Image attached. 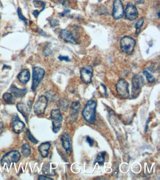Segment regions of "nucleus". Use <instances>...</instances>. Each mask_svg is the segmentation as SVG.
<instances>
[{
	"instance_id": "nucleus-1",
	"label": "nucleus",
	"mask_w": 160,
	"mask_h": 180,
	"mask_svg": "<svg viewBox=\"0 0 160 180\" xmlns=\"http://www.w3.org/2000/svg\"><path fill=\"white\" fill-rule=\"evenodd\" d=\"M96 106L95 101L89 100L85 106L82 112V115L85 121L91 124H94L96 121Z\"/></svg>"
},
{
	"instance_id": "nucleus-2",
	"label": "nucleus",
	"mask_w": 160,
	"mask_h": 180,
	"mask_svg": "<svg viewBox=\"0 0 160 180\" xmlns=\"http://www.w3.org/2000/svg\"><path fill=\"white\" fill-rule=\"evenodd\" d=\"M132 82V96L133 98H136L141 94L142 88L145 85V81L141 75L137 74L133 77Z\"/></svg>"
},
{
	"instance_id": "nucleus-3",
	"label": "nucleus",
	"mask_w": 160,
	"mask_h": 180,
	"mask_svg": "<svg viewBox=\"0 0 160 180\" xmlns=\"http://www.w3.org/2000/svg\"><path fill=\"white\" fill-rule=\"evenodd\" d=\"M136 41L133 38L129 36H125L122 38L120 41V47L124 53L131 55L133 52Z\"/></svg>"
},
{
	"instance_id": "nucleus-4",
	"label": "nucleus",
	"mask_w": 160,
	"mask_h": 180,
	"mask_svg": "<svg viewBox=\"0 0 160 180\" xmlns=\"http://www.w3.org/2000/svg\"><path fill=\"white\" fill-rule=\"evenodd\" d=\"M116 90L118 95L123 98H127L130 96L129 84L124 79L121 78L116 85Z\"/></svg>"
},
{
	"instance_id": "nucleus-5",
	"label": "nucleus",
	"mask_w": 160,
	"mask_h": 180,
	"mask_svg": "<svg viewBox=\"0 0 160 180\" xmlns=\"http://www.w3.org/2000/svg\"><path fill=\"white\" fill-rule=\"evenodd\" d=\"M45 70L40 67H35L32 71V89L34 91L44 77Z\"/></svg>"
},
{
	"instance_id": "nucleus-6",
	"label": "nucleus",
	"mask_w": 160,
	"mask_h": 180,
	"mask_svg": "<svg viewBox=\"0 0 160 180\" xmlns=\"http://www.w3.org/2000/svg\"><path fill=\"white\" fill-rule=\"evenodd\" d=\"M20 157L19 151L13 150L6 154L2 159L1 163L2 165L5 164H11L12 163H17L19 161Z\"/></svg>"
},
{
	"instance_id": "nucleus-7",
	"label": "nucleus",
	"mask_w": 160,
	"mask_h": 180,
	"mask_svg": "<svg viewBox=\"0 0 160 180\" xmlns=\"http://www.w3.org/2000/svg\"><path fill=\"white\" fill-rule=\"evenodd\" d=\"M48 99L45 96L40 97L38 100L33 107L34 112L37 115H42L45 113L48 105Z\"/></svg>"
},
{
	"instance_id": "nucleus-8",
	"label": "nucleus",
	"mask_w": 160,
	"mask_h": 180,
	"mask_svg": "<svg viewBox=\"0 0 160 180\" xmlns=\"http://www.w3.org/2000/svg\"><path fill=\"white\" fill-rule=\"evenodd\" d=\"M93 74V69L89 65L85 66L80 70V77L81 80L86 84H89L92 81Z\"/></svg>"
},
{
	"instance_id": "nucleus-9",
	"label": "nucleus",
	"mask_w": 160,
	"mask_h": 180,
	"mask_svg": "<svg viewBox=\"0 0 160 180\" xmlns=\"http://www.w3.org/2000/svg\"><path fill=\"white\" fill-rule=\"evenodd\" d=\"M124 14L123 3L121 0H115L113 3L112 16L115 19H121Z\"/></svg>"
},
{
	"instance_id": "nucleus-10",
	"label": "nucleus",
	"mask_w": 160,
	"mask_h": 180,
	"mask_svg": "<svg viewBox=\"0 0 160 180\" xmlns=\"http://www.w3.org/2000/svg\"><path fill=\"white\" fill-rule=\"evenodd\" d=\"M125 15L126 19L129 20L133 21L136 19L139 15L136 6L133 3H128L125 9Z\"/></svg>"
},
{
	"instance_id": "nucleus-11",
	"label": "nucleus",
	"mask_w": 160,
	"mask_h": 180,
	"mask_svg": "<svg viewBox=\"0 0 160 180\" xmlns=\"http://www.w3.org/2000/svg\"><path fill=\"white\" fill-rule=\"evenodd\" d=\"M12 127L14 132L17 134H20L24 130L25 125L22 121L20 120L18 115H15L12 118Z\"/></svg>"
},
{
	"instance_id": "nucleus-12",
	"label": "nucleus",
	"mask_w": 160,
	"mask_h": 180,
	"mask_svg": "<svg viewBox=\"0 0 160 180\" xmlns=\"http://www.w3.org/2000/svg\"><path fill=\"white\" fill-rule=\"evenodd\" d=\"M60 36L61 39L67 43L72 44H77V41L73 33L67 30H61L60 32Z\"/></svg>"
},
{
	"instance_id": "nucleus-13",
	"label": "nucleus",
	"mask_w": 160,
	"mask_h": 180,
	"mask_svg": "<svg viewBox=\"0 0 160 180\" xmlns=\"http://www.w3.org/2000/svg\"><path fill=\"white\" fill-rule=\"evenodd\" d=\"M18 78L22 84H27L30 79V73L28 69H23L18 75Z\"/></svg>"
},
{
	"instance_id": "nucleus-14",
	"label": "nucleus",
	"mask_w": 160,
	"mask_h": 180,
	"mask_svg": "<svg viewBox=\"0 0 160 180\" xmlns=\"http://www.w3.org/2000/svg\"><path fill=\"white\" fill-rule=\"evenodd\" d=\"M17 108L18 111L23 115V116L26 119L27 122L28 120L29 115V108L27 107V106L23 103H19L17 105Z\"/></svg>"
},
{
	"instance_id": "nucleus-15",
	"label": "nucleus",
	"mask_w": 160,
	"mask_h": 180,
	"mask_svg": "<svg viewBox=\"0 0 160 180\" xmlns=\"http://www.w3.org/2000/svg\"><path fill=\"white\" fill-rule=\"evenodd\" d=\"M51 144L49 142L43 143L39 146L38 150L40 155L43 158H47L48 155V150L50 149Z\"/></svg>"
},
{
	"instance_id": "nucleus-16",
	"label": "nucleus",
	"mask_w": 160,
	"mask_h": 180,
	"mask_svg": "<svg viewBox=\"0 0 160 180\" xmlns=\"http://www.w3.org/2000/svg\"><path fill=\"white\" fill-rule=\"evenodd\" d=\"M10 90L12 94H14L15 96L18 98H21L24 95H26L27 92V89H19L15 86H11Z\"/></svg>"
},
{
	"instance_id": "nucleus-17",
	"label": "nucleus",
	"mask_w": 160,
	"mask_h": 180,
	"mask_svg": "<svg viewBox=\"0 0 160 180\" xmlns=\"http://www.w3.org/2000/svg\"><path fill=\"white\" fill-rule=\"evenodd\" d=\"M42 172L44 174L48 175H55L56 174L55 169L52 168L49 162L45 163L42 167Z\"/></svg>"
},
{
	"instance_id": "nucleus-18",
	"label": "nucleus",
	"mask_w": 160,
	"mask_h": 180,
	"mask_svg": "<svg viewBox=\"0 0 160 180\" xmlns=\"http://www.w3.org/2000/svg\"><path fill=\"white\" fill-rule=\"evenodd\" d=\"M50 118L53 120L58 121L60 122L63 121V116L61 114L59 109H53L51 111Z\"/></svg>"
},
{
	"instance_id": "nucleus-19",
	"label": "nucleus",
	"mask_w": 160,
	"mask_h": 180,
	"mask_svg": "<svg viewBox=\"0 0 160 180\" xmlns=\"http://www.w3.org/2000/svg\"><path fill=\"white\" fill-rule=\"evenodd\" d=\"M61 142L63 147L66 151H69L70 149V142H69V136L68 134L65 133L61 137Z\"/></svg>"
},
{
	"instance_id": "nucleus-20",
	"label": "nucleus",
	"mask_w": 160,
	"mask_h": 180,
	"mask_svg": "<svg viewBox=\"0 0 160 180\" xmlns=\"http://www.w3.org/2000/svg\"><path fill=\"white\" fill-rule=\"evenodd\" d=\"M58 107L61 110L66 111L69 107V102L66 98H61L58 102Z\"/></svg>"
},
{
	"instance_id": "nucleus-21",
	"label": "nucleus",
	"mask_w": 160,
	"mask_h": 180,
	"mask_svg": "<svg viewBox=\"0 0 160 180\" xmlns=\"http://www.w3.org/2000/svg\"><path fill=\"white\" fill-rule=\"evenodd\" d=\"M72 109V116H77L80 108V103L79 101H74L71 104Z\"/></svg>"
},
{
	"instance_id": "nucleus-22",
	"label": "nucleus",
	"mask_w": 160,
	"mask_h": 180,
	"mask_svg": "<svg viewBox=\"0 0 160 180\" xmlns=\"http://www.w3.org/2000/svg\"><path fill=\"white\" fill-rule=\"evenodd\" d=\"M3 99L8 104H14L15 99L12 95L9 93H5L2 96Z\"/></svg>"
},
{
	"instance_id": "nucleus-23",
	"label": "nucleus",
	"mask_w": 160,
	"mask_h": 180,
	"mask_svg": "<svg viewBox=\"0 0 160 180\" xmlns=\"http://www.w3.org/2000/svg\"><path fill=\"white\" fill-rule=\"evenodd\" d=\"M106 153L105 152H102V153H100L99 155H98L95 161V164L97 163L100 165H103Z\"/></svg>"
},
{
	"instance_id": "nucleus-24",
	"label": "nucleus",
	"mask_w": 160,
	"mask_h": 180,
	"mask_svg": "<svg viewBox=\"0 0 160 180\" xmlns=\"http://www.w3.org/2000/svg\"><path fill=\"white\" fill-rule=\"evenodd\" d=\"M21 152L24 157H28L31 154V148L28 144H24L22 146Z\"/></svg>"
},
{
	"instance_id": "nucleus-25",
	"label": "nucleus",
	"mask_w": 160,
	"mask_h": 180,
	"mask_svg": "<svg viewBox=\"0 0 160 180\" xmlns=\"http://www.w3.org/2000/svg\"><path fill=\"white\" fill-rule=\"evenodd\" d=\"M61 122L60 121L53 120L52 122V125H53V131L54 133H57L60 130L61 126Z\"/></svg>"
},
{
	"instance_id": "nucleus-26",
	"label": "nucleus",
	"mask_w": 160,
	"mask_h": 180,
	"mask_svg": "<svg viewBox=\"0 0 160 180\" xmlns=\"http://www.w3.org/2000/svg\"><path fill=\"white\" fill-rule=\"evenodd\" d=\"M143 74L145 76V78L149 83H152L154 82V80H155L154 76L149 71L146 70H144Z\"/></svg>"
},
{
	"instance_id": "nucleus-27",
	"label": "nucleus",
	"mask_w": 160,
	"mask_h": 180,
	"mask_svg": "<svg viewBox=\"0 0 160 180\" xmlns=\"http://www.w3.org/2000/svg\"><path fill=\"white\" fill-rule=\"evenodd\" d=\"M144 19H142L138 20L137 22L136 23V24H135V27H136V35H138L140 33V32H141L142 27L143 25L144 24Z\"/></svg>"
},
{
	"instance_id": "nucleus-28",
	"label": "nucleus",
	"mask_w": 160,
	"mask_h": 180,
	"mask_svg": "<svg viewBox=\"0 0 160 180\" xmlns=\"http://www.w3.org/2000/svg\"><path fill=\"white\" fill-rule=\"evenodd\" d=\"M46 97L48 100H55L57 98V94L55 92L52 91H48L46 92Z\"/></svg>"
},
{
	"instance_id": "nucleus-29",
	"label": "nucleus",
	"mask_w": 160,
	"mask_h": 180,
	"mask_svg": "<svg viewBox=\"0 0 160 180\" xmlns=\"http://www.w3.org/2000/svg\"><path fill=\"white\" fill-rule=\"evenodd\" d=\"M27 135L28 139L30 141H31L32 142L35 144H37L38 143V140L32 135L31 133L30 132V131L29 130H27Z\"/></svg>"
},
{
	"instance_id": "nucleus-30",
	"label": "nucleus",
	"mask_w": 160,
	"mask_h": 180,
	"mask_svg": "<svg viewBox=\"0 0 160 180\" xmlns=\"http://www.w3.org/2000/svg\"><path fill=\"white\" fill-rule=\"evenodd\" d=\"M18 15H19V18L21 20L23 21L24 22L26 23L27 21V19L26 18H24V16L23 15L22 13L21 10L19 8L18 10Z\"/></svg>"
},
{
	"instance_id": "nucleus-31",
	"label": "nucleus",
	"mask_w": 160,
	"mask_h": 180,
	"mask_svg": "<svg viewBox=\"0 0 160 180\" xmlns=\"http://www.w3.org/2000/svg\"><path fill=\"white\" fill-rule=\"evenodd\" d=\"M51 53V51L50 50V48L49 47H47L44 49V50H43V55L45 57H47V56H48L49 55H50Z\"/></svg>"
},
{
	"instance_id": "nucleus-32",
	"label": "nucleus",
	"mask_w": 160,
	"mask_h": 180,
	"mask_svg": "<svg viewBox=\"0 0 160 180\" xmlns=\"http://www.w3.org/2000/svg\"><path fill=\"white\" fill-rule=\"evenodd\" d=\"M58 59L60 60L61 61H70L68 57H64V56H60L58 57Z\"/></svg>"
},
{
	"instance_id": "nucleus-33",
	"label": "nucleus",
	"mask_w": 160,
	"mask_h": 180,
	"mask_svg": "<svg viewBox=\"0 0 160 180\" xmlns=\"http://www.w3.org/2000/svg\"><path fill=\"white\" fill-rule=\"evenodd\" d=\"M58 24V21L57 20L52 19L50 21V24H51L52 27H56V26H57Z\"/></svg>"
},
{
	"instance_id": "nucleus-34",
	"label": "nucleus",
	"mask_w": 160,
	"mask_h": 180,
	"mask_svg": "<svg viewBox=\"0 0 160 180\" xmlns=\"http://www.w3.org/2000/svg\"><path fill=\"white\" fill-rule=\"evenodd\" d=\"M86 140H87V142L88 143L90 146H93V144H94V140L92 138H91L89 136H87V138H86Z\"/></svg>"
},
{
	"instance_id": "nucleus-35",
	"label": "nucleus",
	"mask_w": 160,
	"mask_h": 180,
	"mask_svg": "<svg viewBox=\"0 0 160 180\" xmlns=\"http://www.w3.org/2000/svg\"><path fill=\"white\" fill-rule=\"evenodd\" d=\"M39 180H53L52 178L49 177H46L43 175H40L39 176Z\"/></svg>"
},
{
	"instance_id": "nucleus-36",
	"label": "nucleus",
	"mask_w": 160,
	"mask_h": 180,
	"mask_svg": "<svg viewBox=\"0 0 160 180\" xmlns=\"http://www.w3.org/2000/svg\"><path fill=\"white\" fill-rule=\"evenodd\" d=\"M3 129V124L2 122H0V134L2 132Z\"/></svg>"
},
{
	"instance_id": "nucleus-37",
	"label": "nucleus",
	"mask_w": 160,
	"mask_h": 180,
	"mask_svg": "<svg viewBox=\"0 0 160 180\" xmlns=\"http://www.w3.org/2000/svg\"><path fill=\"white\" fill-rule=\"evenodd\" d=\"M136 1L139 4H142L144 3V0H136Z\"/></svg>"
},
{
	"instance_id": "nucleus-38",
	"label": "nucleus",
	"mask_w": 160,
	"mask_h": 180,
	"mask_svg": "<svg viewBox=\"0 0 160 180\" xmlns=\"http://www.w3.org/2000/svg\"><path fill=\"white\" fill-rule=\"evenodd\" d=\"M102 86H103V87L104 88V90H105V94L106 95H107V88L105 86H104V85H103V84H102Z\"/></svg>"
},
{
	"instance_id": "nucleus-39",
	"label": "nucleus",
	"mask_w": 160,
	"mask_h": 180,
	"mask_svg": "<svg viewBox=\"0 0 160 180\" xmlns=\"http://www.w3.org/2000/svg\"><path fill=\"white\" fill-rule=\"evenodd\" d=\"M158 16H159V18H160V12L158 13Z\"/></svg>"
},
{
	"instance_id": "nucleus-40",
	"label": "nucleus",
	"mask_w": 160,
	"mask_h": 180,
	"mask_svg": "<svg viewBox=\"0 0 160 180\" xmlns=\"http://www.w3.org/2000/svg\"><path fill=\"white\" fill-rule=\"evenodd\" d=\"M1 19V15H0V19Z\"/></svg>"
}]
</instances>
